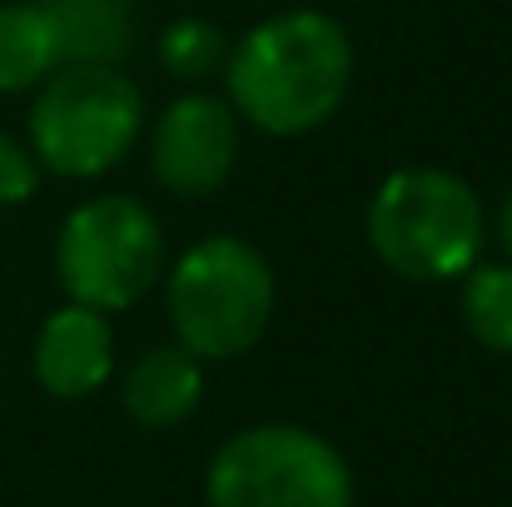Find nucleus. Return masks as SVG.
<instances>
[{
    "instance_id": "1",
    "label": "nucleus",
    "mask_w": 512,
    "mask_h": 507,
    "mask_svg": "<svg viewBox=\"0 0 512 507\" xmlns=\"http://www.w3.org/2000/svg\"><path fill=\"white\" fill-rule=\"evenodd\" d=\"M353 85V40L329 10H279L229 45L224 90L239 120L294 140L329 125Z\"/></svg>"
},
{
    "instance_id": "2",
    "label": "nucleus",
    "mask_w": 512,
    "mask_h": 507,
    "mask_svg": "<svg viewBox=\"0 0 512 507\" xmlns=\"http://www.w3.org/2000/svg\"><path fill=\"white\" fill-rule=\"evenodd\" d=\"M373 259L408 284L463 279L483 254V199L463 174L428 165L393 169L363 214Z\"/></svg>"
},
{
    "instance_id": "3",
    "label": "nucleus",
    "mask_w": 512,
    "mask_h": 507,
    "mask_svg": "<svg viewBox=\"0 0 512 507\" xmlns=\"http://www.w3.org/2000/svg\"><path fill=\"white\" fill-rule=\"evenodd\" d=\"M165 309L179 348H189L199 363L239 358L274 319V269L249 239H199L174 259L165 279Z\"/></svg>"
},
{
    "instance_id": "4",
    "label": "nucleus",
    "mask_w": 512,
    "mask_h": 507,
    "mask_svg": "<svg viewBox=\"0 0 512 507\" xmlns=\"http://www.w3.org/2000/svg\"><path fill=\"white\" fill-rule=\"evenodd\" d=\"M145 135V95L120 65H60L30 105V155L60 179H100Z\"/></svg>"
},
{
    "instance_id": "5",
    "label": "nucleus",
    "mask_w": 512,
    "mask_h": 507,
    "mask_svg": "<svg viewBox=\"0 0 512 507\" xmlns=\"http://www.w3.org/2000/svg\"><path fill=\"white\" fill-rule=\"evenodd\" d=\"M165 269V229L130 194L75 204L55 234V279L70 304L95 314L135 309Z\"/></svg>"
},
{
    "instance_id": "6",
    "label": "nucleus",
    "mask_w": 512,
    "mask_h": 507,
    "mask_svg": "<svg viewBox=\"0 0 512 507\" xmlns=\"http://www.w3.org/2000/svg\"><path fill=\"white\" fill-rule=\"evenodd\" d=\"M209 507H353L343 453L299 423H254L209 458Z\"/></svg>"
},
{
    "instance_id": "7",
    "label": "nucleus",
    "mask_w": 512,
    "mask_h": 507,
    "mask_svg": "<svg viewBox=\"0 0 512 507\" xmlns=\"http://www.w3.org/2000/svg\"><path fill=\"white\" fill-rule=\"evenodd\" d=\"M239 160V115L224 95L189 90L165 105L150 130V169L179 199L214 194Z\"/></svg>"
},
{
    "instance_id": "8",
    "label": "nucleus",
    "mask_w": 512,
    "mask_h": 507,
    "mask_svg": "<svg viewBox=\"0 0 512 507\" xmlns=\"http://www.w3.org/2000/svg\"><path fill=\"white\" fill-rule=\"evenodd\" d=\"M30 368H35V383L50 393V398H90L105 388L110 368H115V334H110V319L95 314V309H80V304H60L30 348Z\"/></svg>"
},
{
    "instance_id": "9",
    "label": "nucleus",
    "mask_w": 512,
    "mask_h": 507,
    "mask_svg": "<svg viewBox=\"0 0 512 507\" xmlns=\"http://www.w3.org/2000/svg\"><path fill=\"white\" fill-rule=\"evenodd\" d=\"M199 398H204V368L179 343L140 353L125 373V413L150 433L179 428L199 408Z\"/></svg>"
},
{
    "instance_id": "10",
    "label": "nucleus",
    "mask_w": 512,
    "mask_h": 507,
    "mask_svg": "<svg viewBox=\"0 0 512 507\" xmlns=\"http://www.w3.org/2000/svg\"><path fill=\"white\" fill-rule=\"evenodd\" d=\"M60 40V65H120L130 55V0H35Z\"/></svg>"
},
{
    "instance_id": "11",
    "label": "nucleus",
    "mask_w": 512,
    "mask_h": 507,
    "mask_svg": "<svg viewBox=\"0 0 512 507\" xmlns=\"http://www.w3.org/2000/svg\"><path fill=\"white\" fill-rule=\"evenodd\" d=\"M60 70V40L35 0L0 5V95L40 90Z\"/></svg>"
},
{
    "instance_id": "12",
    "label": "nucleus",
    "mask_w": 512,
    "mask_h": 507,
    "mask_svg": "<svg viewBox=\"0 0 512 507\" xmlns=\"http://www.w3.org/2000/svg\"><path fill=\"white\" fill-rule=\"evenodd\" d=\"M458 314L483 348L512 353V264H473L463 274Z\"/></svg>"
},
{
    "instance_id": "13",
    "label": "nucleus",
    "mask_w": 512,
    "mask_h": 507,
    "mask_svg": "<svg viewBox=\"0 0 512 507\" xmlns=\"http://www.w3.org/2000/svg\"><path fill=\"white\" fill-rule=\"evenodd\" d=\"M224 60H229L224 30L199 20V15L170 20L160 35V65L174 80H214V75H224Z\"/></svg>"
},
{
    "instance_id": "14",
    "label": "nucleus",
    "mask_w": 512,
    "mask_h": 507,
    "mask_svg": "<svg viewBox=\"0 0 512 507\" xmlns=\"http://www.w3.org/2000/svg\"><path fill=\"white\" fill-rule=\"evenodd\" d=\"M35 189H40V165H35L30 145H20L15 135L0 130V209L35 199Z\"/></svg>"
},
{
    "instance_id": "15",
    "label": "nucleus",
    "mask_w": 512,
    "mask_h": 507,
    "mask_svg": "<svg viewBox=\"0 0 512 507\" xmlns=\"http://www.w3.org/2000/svg\"><path fill=\"white\" fill-rule=\"evenodd\" d=\"M498 239H503V249L512 254V189H508V199H503V209H498Z\"/></svg>"
}]
</instances>
